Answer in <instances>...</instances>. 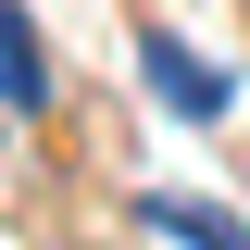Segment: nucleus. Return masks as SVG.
<instances>
[{
	"label": "nucleus",
	"instance_id": "obj_1",
	"mask_svg": "<svg viewBox=\"0 0 250 250\" xmlns=\"http://www.w3.org/2000/svg\"><path fill=\"white\" fill-rule=\"evenodd\" d=\"M0 100H13V113H38V100H50V62H38V25L13 13V0H0Z\"/></svg>",
	"mask_w": 250,
	"mask_h": 250
},
{
	"label": "nucleus",
	"instance_id": "obj_2",
	"mask_svg": "<svg viewBox=\"0 0 250 250\" xmlns=\"http://www.w3.org/2000/svg\"><path fill=\"white\" fill-rule=\"evenodd\" d=\"M150 88L175 100V113H225V75H213V62H188L175 38H150Z\"/></svg>",
	"mask_w": 250,
	"mask_h": 250
}]
</instances>
